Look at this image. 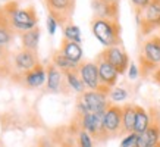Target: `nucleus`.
Returning a JSON list of instances; mask_svg holds the SVG:
<instances>
[{
	"label": "nucleus",
	"mask_w": 160,
	"mask_h": 147,
	"mask_svg": "<svg viewBox=\"0 0 160 147\" xmlns=\"http://www.w3.org/2000/svg\"><path fill=\"white\" fill-rule=\"evenodd\" d=\"M46 72H47V81H46V85H47V90H49L50 93H60L63 88V84L66 83L63 77H65V74L58 69L54 66L53 63H50L46 69Z\"/></svg>",
	"instance_id": "15"
},
{
	"label": "nucleus",
	"mask_w": 160,
	"mask_h": 147,
	"mask_svg": "<svg viewBox=\"0 0 160 147\" xmlns=\"http://www.w3.org/2000/svg\"><path fill=\"white\" fill-rule=\"evenodd\" d=\"M160 143V119H151L150 127L138 134V147H153Z\"/></svg>",
	"instance_id": "13"
},
{
	"label": "nucleus",
	"mask_w": 160,
	"mask_h": 147,
	"mask_svg": "<svg viewBox=\"0 0 160 147\" xmlns=\"http://www.w3.org/2000/svg\"><path fill=\"white\" fill-rule=\"evenodd\" d=\"M103 132L104 138L119 137L123 134L122 128V106L110 103V106L106 109L104 118H103Z\"/></svg>",
	"instance_id": "4"
},
{
	"label": "nucleus",
	"mask_w": 160,
	"mask_h": 147,
	"mask_svg": "<svg viewBox=\"0 0 160 147\" xmlns=\"http://www.w3.org/2000/svg\"><path fill=\"white\" fill-rule=\"evenodd\" d=\"M78 147H94L92 146V137L84 129H78Z\"/></svg>",
	"instance_id": "26"
},
{
	"label": "nucleus",
	"mask_w": 160,
	"mask_h": 147,
	"mask_svg": "<svg viewBox=\"0 0 160 147\" xmlns=\"http://www.w3.org/2000/svg\"><path fill=\"white\" fill-rule=\"evenodd\" d=\"M63 38L71 40V41H75V43L81 44V29L78 28L77 25H73L72 22L63 27Z\"/></svg>",
	"instance_id": "24"
},
{
	"label": "nucleus",
	"mask_w": 160,
	"mask_h": 147,
	"mask_svg": "<svg viewBox=\"0 0 160 147\" xmlns=\"http://www.w3.org/2000/svg\"><path fill=\"white\" fill-rule=\"evenodd\" d=\"M135 104H123L122 106V128H123V134H131L134 132V127H135Z\"/></svg>",
	"instance_id": "18"
},
{
	"label": "nucleus",
	"mask_w": 160,
	"mask_h": 147,
	"mask_svg": "<svg viewBox=\"0 0 160 147\" xmlns=\"http://www.w3.org/2000/svg\"><path fill=\"white\" fill-rule=\"evenodd\" d=\"M9 21L13 28L22 29V31H29V29L37 27L38 16L35 13V9L31 6V8H27V9H19L16 13L10 16Z\"/></svg>",
	"instance_id": "10"
},
{
	"label": "nucleus",
	"mask_w": 160,
	"mask_h": 147,
	"mask_svg": "<svg viewBox=\"0 0 160 147\" xmlns=\"http://www.w3.org/2000/svg\"><path fill=\"white\" fill-rule=\"evenodd\" d=\"M56 28H58V22H56V19L54 18H52V16H47V29H49V34L53 35L54 33H56Z\"/></svg>",
	"instance_id": "29"
},
{
	"label": "nucleus",
	"mask_w": 160,
	"mask_h": 147,
	"mask_svg": "<svg viewBox=\"0 0 160 147\" xmlns=\"http://www.w3.org/2000/svg\"><path fill=\"white\" fill-rule=\"evenodd\" d=\"M21 78L24 79V84L29 88H38L47 81V72L44 66L37 65L34 69H31L28 72H24Z\"/></svg>",
	"instance_id": "16"
},
{
	"label": "nucleus",
	"mask_w": 160,
	"mask_h": 147,
	"mask_svg": "<svg viewBox=\"0 0 160 147\" xmlns=\"http://www.w3.org/2000/svg\"><path fill=\"white\" fill-rule=\"evenodd\" d=\"M60 50L63 52V54L72 60L73 63H82V56H84V52H82V47L81 44L75 43V41H71V40H66L63 38L62 40V46H60Z\"/></svg>",
	"instance_id": "17"
},
{
	"label": "nucleus",
	"mask_w": 160,
	"mask_h": 147,
	"mask_svg": "<svg viewBox=\"0 0 160 147\" xmlns=\"http://www.w3.org/2000/svg\"><path fill=\"white\" fill-rule=\"evenodd\" d=\"M121 147H138V134L137 132L126 134L125 137L122 138Z\"/></svg>",
	"instance_id": "27"
},
{
	"label": "nucleus",
	"mask_w": 160,
	"mask_h": 147,
	"mask_svg": "<svg viewBox=\"0 0 160 147\" xmlns=\"http://www.w3.org/2000/svg\"><path fill=\"white\" fill-rule=\"evenodd\" d=\"M153 77H154V81H156V83H159V84H160V68L156 69L154 74H153Z\"/></svg>",
	"instance_id": "31"
},
{
	"label": "nucleus",
	"mask_w": 160,
	"mask_h": 147,
	"mask_svg": "<svg viewBox=\"0 0 160 147\" xmlns=\"http://www.w3.org/2000/svg\"><path fill=\"white\" fill-rule=\"evenodd\" d=\"M38 41H40V28L35 27V28L25 31L22 34V49L37 52L38 50Z\"/></svg>",
	"instance_id": "22"
},
{
	"label": "nucleus",
	"mask_w": 160,
	"mask_h": 147,
	"mask_svg": "<svg viewBox=\"0 0 160 147\" xmlns=\"http://www.w3.org/2000/svg\"><path fill=\"white\" fill-rule=\"evenodd\" d=\"M109 106H110L109 94L100 90H90V91L79 94L77 100V115L84 116L87 113L106 112Z\"/></svg>",
	"instance_id": "2"
},
{
	"label": "nucleus",
	"mask_w": 160,
	"mask_h": 147,
	"mask_svg": "<svg viewBox=\"0 0 160 147\" xmlns=\"http://www.w3.org/2000/svg\"><path fill=\"white\" fill-rule=\"evenodd\" d=\"M102 56L106 59L107 62L113 66V68L116 69L119 75L122 74H125L129 68V56L126 53L123 47L121 46H115V47H107L102 52Z\"/></svg>",
	"instance_id": "9"
},
{
	"label": "nucleus",
	"mask_w": 160,
	"mask_h": 147,
	"mask_svg": "<svg viewBox=\"0 0 160 147\" xmlns=\"http://www.w3.org/2000/svg\"><path fill=\"white\" fill-rule=\"evenodd\" d=\"M103 118L104 112L97 113H87L84 116H78L77 119L79 122V129L87 131L92 138H96L98 141H104V132H103Z\"/></svg>",
	"instance_id": "6"
},
{
	"label": "nucleus",
	"mask_w": 160,
	"mask_h": 147,
	"mask_svg": "<svg viewBox=\"0 0 160 147\" xmlns=\"http://www.w3.org/2000/svg\"><path fill=\"white\" fill-rule=\"evenodd\" d=\"M153 147H160V143H159V144H157V146H153Z\"/></svg>",
	"instance_id": "34"
},
{
	"label": "nucleus",
	"mask_w": 160,
	"mask_h": 147,
	"mask_svg": "<svg viewBox=\"0 0 160 147\" xmlns=\"http://www.w3.org/2000/svg\"><path fill=\"white\" fill-rule=\"evenodd\" d=\"M92 35L107 47H115L122 44V28L121 24L115 19H103V18H94L91 22Z\"/></svg>",
	"instance_id": "1"
},
{
	"label": "nucleus",
	"mask_w": 160,
	"mask_h": 147,
	"mask_svg": "<svg viewBox=\"0 0 160 147\" xmlns=\"http://www.w3.org/2000/svg\"><path fill=\"white\" fill-rule=\"evenodd\" d=\"M137 16H138L141 33L144 35L151 34L154 29H160V5H156L151 2L150 5Z\"/></svg>",
	"instance_id": "8"
},
{
	"label": "nucleus",
	"mask_w": 160,
	"mask_h": 147,
	"mask_svg": "<svg viewBox=\"0 0 160 147\" xmlns=\"http://www.w3.org/2000/svg\"><path fill=\"white\" fill-rule=\"evenodd\" d=\"M78 74L82 79L87 90H100V77H98V66L96 62H82L78 66Z\"/></svg>",
	"instance_id": "11"
},
{
	"label": "nucleus",
	"mask_w": 160,
	"mask_h": 147,
	"mask_svg": "<svg viewBox=\"0 0 160 147\" xmlns=\"http://www.w3.org/2000/svg\"><path fill=\"white\" fill-rule=\"evenodd\" d=\"M37 65H40L38 58H37V52H31V50L22 49L15 56V66L19 69L22 74L34 69Z\"/></svg>",
	"instance_id": "14"
},
{
	"label": "nucleus",
	"mask_w": 160,
	"mask_h": 147,
	"mask_svg": "<svg viewBox=\"0 0 160 147\" xmlns=\"http://www.w3.org/2000/svg\"><path fill=\"white\" fill-rule=\"evenodd\" d=\"M49 15L62 27L71 24L75 12V0H46Z\"/></svg>",
	"instance_id": "5"
},
{
	"label": "nucleus",
	"mask_w": 160,
	"mask_h": 147,
	"mask_svg": "<svg viewBox=\"0 0 160 147\" xmlns=\"http://www.w3.org/2000/svg\"><path fill=\"white\" fill-rule=\"evenodd\" d=\"M137 116H135V127H134V132L137 134H142L144 131H147V128L150 127L151 124V115L148 113L147 109H144L142 106L135 104Z\"/></svg>",
	"instance_id": "20"
},
{
	"label": "nucleus",
	"mask_w": 160,
	"mask_h": 147,
	"mask_svg": "<svg viewBox=\"0 0 160 147\" xmlns=\"http://www.w3.org/2000/svg\"><path fill=\"white\" fill-rule=\"evenodd\" d=\"M12 25H10L9 16L5 13L3 8L0 9V49H3L6 44L12 40Z\"/></svg>",
	"instance_id": "19"
},
{
	"label": "nucleus",
	"mask_w": 160,
	"mask_h": 147,
	"mask_svg": "<svg viewBox=\"0 0 160 147\" xmlns=\"http://www.w3.org/2000/svg\"><path fill=\"white\" fill-rule=\"evenodd\" d=\"M52 63L56 66L58 69H60L63 74H66V72H69V71H77L78 69V66L79 65H77V63H73L72 60H69L65 54H63V52L60 49L59 50H56L53 53V59H52Z\"/></svg>",
	"instance_id": "21"
},
{
	"label": "nucleus",
	"mask_w": 160,
	"mask_h": 147,
	"mask_svg": "<svg viewBox=\"0 0 160 147\" xmlns=\"http://www.w3.org/2000/svg\"><path fill=\"white\" fill-rule=\"evenodd\" d=\"M103 2H107V3H119V0H103Z\"/></svg>",
	"instance_id": "32"
},
{
	"label": "nucleus",
	"mask_w": 160,
	"mask_h": 147,
	"mask_svg": "<svg viewBox=\"0 0 160 147\" xmlns=\"http://www.w3.org/2000/svg\"><path fill=\"white\" fill-rule=\"evenodd\" d=\"M160 68V35H153L147 40L140 53V71L142 77H148L150 74Z\"/></svg>",
	"instance_id": "3"
},
{
	"label": "nucleus",
	"mask_w": 160,
	"mask_h": 147,
	"mask_svg": "<svg viewBox=\"0 0 160 147\" xmlns=\"http://www.w3.org/2000/svg\"><path fill=\"white\" fill-rule=\"evenodd\" d=\"M153 3H156V5H160V0H151Z\"/></svg>",
	"instance_id": "33"
},
{
	"label": "nucleus",
	"mask_w": 160,
	"mask_h": 147,
	"mask_svg": "<svg viewBox=\"0 0 160 147\" xmlns=\"http://www.w3.org/2000/svg\"><path fill=\"white\" fill-rule=\"evenodd\" d=\"M65 147H73V146H71V144H69V146H65Z\"/></svg>",
	"instance_id": "35"
},
{
	"label": "nucleus",
	"mask_w": 160,
	"mask_h": 147,
	"mask_svg": "<svg viewBox=\"0 0 160 147\" xmlns=\"http://www.w3.org/2000/svg\"><path fill=\"white\" fill-rule=\"evenodd\" d=\"M131 3H132V6H134V9H135L137 15H140L141 12L151 3V0H131Z\"/></svg>",
	"instance_id": "28"
},
{
	"label": "nucleus",
	"mask_w": 160,
	"mask_h": 147,
	"mask_svg": "<svg viewBox=\"0 0 160 147\" xmlns=\"http://www.w3.org/2000/svg\"><path fill=\"white\" fill-rule=\"evenodd\" d=\"M96 63L98 66V77H100V84H102L100 91H104L109 94L119 79V72L103 58L102 53L96 58Z\"/></svg>",
	"instance_id": "7"
},
{
	"label": "nucleus",
	"mask_w": 160,
	"mask_h": 147,
	"mask_svg": "<svg viewBox=\"0 0 160 147\" xmlns=\"http://www.w3.org/2000/svg\"><path fill=\"white\" fill-rule=\"evenodd\" d=\"M65 81H66L68 88L73 90V91L78 94L85 93V90H87V87L84 85L82 79H81L79 74H78V69L77 71H69V72L65 74Z\"/></svg>",
	"instance_id": "23"
},
{
	"label": "nucleus",
	"mask_w": 160,
	"mask_h": 147,
	"mask_svg": "<svg viewBox=\"0 0 160 147\" xmlns=\"http://www.w3.org/2000/svg\"><path fill=\"white\" fill-rule=\"evenodd\" d=\"M109 99H110V102H113L115 104L116 103H121V102H125L126 99H128V91H126L125 88H112L110 93H109Z\"/></svg>",
	"instance_id": "25"
},
{
	"label": "nucleus",
	"mask_w": 160,
	"mask_h": 147,
	"mask_svg": "<svg viewBox=\"0 0 160 147\" xmlns=\"http://www.w3.org/2000/svg\"><path fill=\"white\" fill-rule=\"evenodd\" d=\"M91 6H92V10H94V18L118 21L119 3H107V2H103V0H92Z\"/></svg>",
	"instance_id": "12"
},
{
	"label": "nucleus",
	"mask_w": 160,
	"mask_h": 147,
	"mask_svg": "<svg viewBox=\"0 0 160 147\" xmlns=\"http://www.w3.org/2000/svg\"><path fill=\"white\" fill-rule=\"evenodd\" d=\"M138 74H140V71H138V68H137V65H134V63L129 65V68H128V75H129V79H135L137 77H138Z\"/></svg>",
	"instance_id": "30"
}]
</instances>
